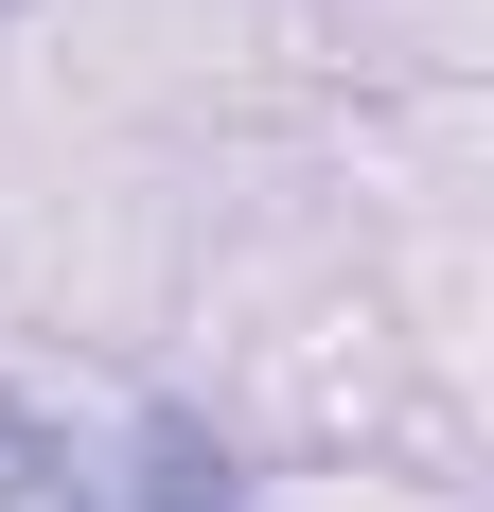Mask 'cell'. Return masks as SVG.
Listing matches in <instances>:
<instances>
[{"label":"cell","mask_w":494,"mask_h":512,"mask_svg":"<svg viewBox=\"0 0 494 512\" xmlns=\"http://www.w3.org/2000/svg\"><path fill=\"white\" fill-rule=\"evenodd\" d=\"M0 512H106L89 477H71V442H53V424L18 407V389H0Z\"/></svg>","instance_id":"cell-1"},{"label":"cell","mask_w":494,"mask_h":512,"mask_svg":"<svg viewBox=\"0 0 494 512\" xmlns=\"http://www.w3.org/2000/svg\"><path fill=\"white\" fill-rule=\"evenodd\" d=\"M0 18H18V0H0Z\"/></svg>","instance_id":"cell-3"},{"label":"cell","mask_w":494,"mask_h":512,"mask_svg":"<svg viewBox=\"0 0 494 512\" xmlns=\"http://www.w3.org/2000/svg\"><path fill=\"white\" fill-rule=\"evenodd\" d=\"M142 512H230V460L195 424H142Z\"/></svg>","instance_id":"cell-2"}]
</instances>
